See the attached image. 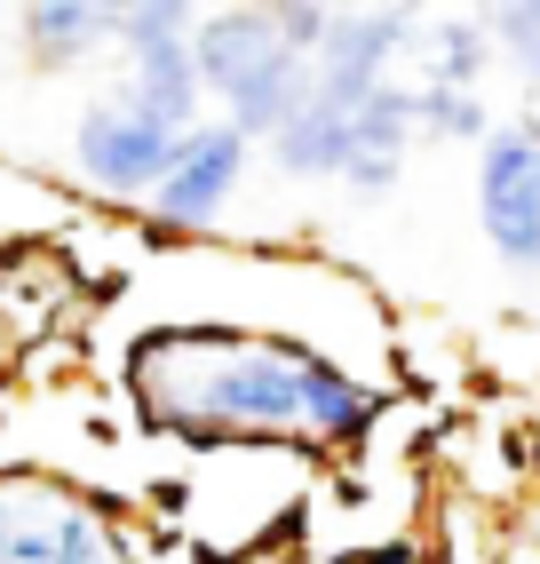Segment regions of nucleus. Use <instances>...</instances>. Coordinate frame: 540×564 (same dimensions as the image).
<instances>
[{"instance_id":"obj_1","label":"nucleus","mask_w":540,"mask_h":564,"mask_svg":"<svg viewBox=\"0 0 540 564\" xmlns=\"http://www.w3.org/2000/svg\"><path fill=\"white\" fill-rule=\"evenodd\" d=\"M128 382L160 430L191 437H294V445H366L381 390L334 358L239 326H168L143 334Z\"/></svg>"},{"instance_id":"obj_2","label":"nucleus","mask_w":540,"mask_h":564,"mask_svg":"<svg viewBox=\"0 0 540 564\" xmlns=\"http://www.w3.org/2000/svg\"><path fill=\"white\" fill-rule=\"evenodd\" d=\"M199 80L230 104L239 135H279L311 104V56L287 41L279 9H223L199 24Z\"/></svg>"},{"instance_id":"obj_3","label":"nucleus","mask_w":540,"mask_h":564,"mask_svg":"<svg viewBox=\"0 0 540 564\" xmlns=\"http://www.w3.org/2000/svg\"><path fill=\"white\" fill-rule=\"evenodd\" d=\"M477 223L509 271H540V120L517 111L477 152Z\"/></svg>"},{"instance_id":"obj_4","label":"nucleus","mask_w":540,"mask_h":564,"mask_svg":"<svg viewBox=\"0 0 540 564\" xmlns=\"http://www.w3.org/2000/svg\"><path fill=\"white\" fill-rule=\"evenodd\" d=\"M183 135L191 128H175L168 111H151L143 96H104L80 120V167H88L96 192L136 199V192H160V183H168Z\"/></svg>"},{"instance_id":"obj_5","label":"nucleus","mask_w":540,"mask_h":564,"mask_svg":"<svg viewBox=\"0 0 540 564\" xmlns=\"http://www.w3.org/2000/svg\"><path fill=\"white\" fill-rule=\"evenodd\" d=\"M128 56H136V96L151 111H168L175 128H199V17L191 9H120Z\"/></svg>"},{"instance_id":"obj_6","label":"nucleus","mask_w":540,"mask_h":564,"mask_svg":"<svg viewBox=\"0 0 540 564\" xmlns=\"http://www.w3.org/2000/svg\"><path fill=\"white\" fill-rule=\"evenodd\" d=\"M239 175H247V135L215 120V128H191L183 135V152L168 167V183L151 192V207H160V223H183V231H199V223L223 215V199L239 192Z\"/></svg>"},{"instance_id":"obj_7","label":"nucleus","mask_w":540,"mask_h":564,"mask_svg":"<svg viewBox=\"0 0 540 564\" xmlns=\"http://www.w3.org/2000/svg\"><path fill=\"white\" fill-rule=\"evenodd\" d=\"M32 32H41V56H80L88 48V32H104V24H120V17H104V9H32L24 17Z\"/></svg>"},{"instance_id":"obj_8","label":"nucleus","mask_w":540,"mask_h":564,"mask_svg":"<svg viewBox=\"0 0 540 564\" xmlns=\"http://www.w3.org/2000/svg\"><path fill=\"white\" fill-rule=\"evenodd\" d=\"M485 32H493V48L509 56L525 80L540 88V9H493L485 17Z\"/></svg>"},{"instance_id":"obj_9","label":"nucleus","mask_w":540,"mask_h":564,"mask_svg":"<svg viewBox=\"0 0 540 564\" xmlns=\"http://www.w3.org/2000/svg\"><path fill=\"white\" fill-rule=\"evenodd\" d=\"M358 564H430L421 541H381V549H358Z\"/></svg>"},{"instance_id":"obj_10","label":"nucleus","mask_w":540,"mask_h":564,"mask_svg":"<svg viewBox=\"0 0 540 564\" xmlns=\"http://www.w3.org/2000/svg\"><path fill=\"white\" fill-rule=\"evenodd\" d=\"M525 462H532V477H540V422H532V445H525Z\"/></svg>"}]
</instances>
